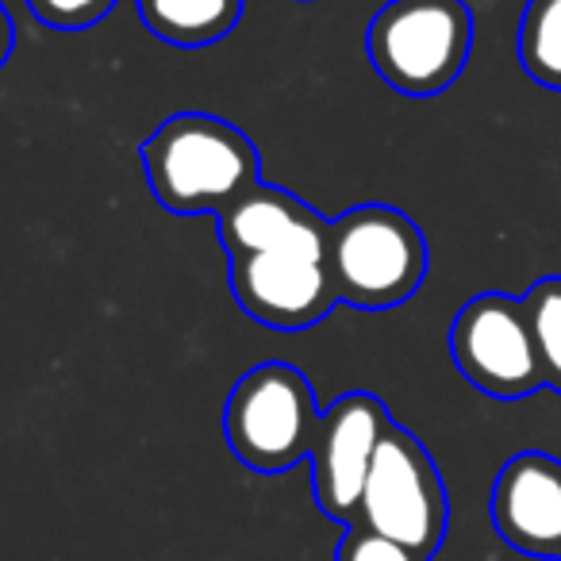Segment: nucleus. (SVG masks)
<instances>
[{
    "instance_id": "nucleus-1",
    "label": "nucleus",
    "mask_w": 561,
    "mask_h": 561,
    "mask_svg": "<svg viewBox=\"0 0 561 561\" xmlns=\"http://www.w3.org/2000/svg\"><path fill=\"white\" fill-rule=\"evenodd\" d=\"M142 173L173 216H219L257 185V150L227 119L181 112L142 142Z\"/></svg>"
},
{
    "instance_id": "nucleus-2",
    "label": "nucleus",
    "mask_w": 561,
    "mask_h": 561,
    "mask_svg": "<svg viewBox=\"0 0 561 561\" xmlns=\"http://www.w3.org/2000/svg\"><path fill=\"white\" fill-rule=\"evenodd\" d=\"M328 270L335 297L362 312H385L412 297L427 277L423 231L389 204H358L331 219Z\"/></svg>"
},
{
    "instance_id": "nucleus-3",
    "label": "nucleus",
    "mask_w": 561,
    "mask_h": 561,
    "mask_svg": "<svg viewBox=\"0 0 561 561\" xmlns=\"http://www.w3.org/2000/svg\"><path fill=\"white\" fill-rule=\"evenodd\" d=\"M320 415L312 381L300 369L262 362L227 397V446L254 473H285L312 454Z\"/></svg>"
},
{
    "instance_id": "nucleus-4",
    "label": "nucleus",
    "mask_w": 561,
    "mask_h": 561,
    "mask_svg": "<svg viewBox=\"0 0 561 561\" xmlns=\"http://www.w3.org/2000/svg\"><path fill=\"white\" fill-rule=\"evenodd\" d=\"M473 47L466 0H389L369 24L374 70L404 96H435L458 81Z\"/></svg>"
},
{
    "instance_id": "nucleus-5",
    "label": "nucleus",
    "mask_w": 561,
    "mask_h": 561,
    "mask_svg": "<svg viewBox=\"0 0 561 561\" xmlns=\"http://www.w3.org/2000/svg\"><path fill=\"white\" fill-rule=\"evenodd\" d=\"M446 523L450 504L435 458L412 431L389 423L362 489L358 527L392 538L431 561L446 538Z\"/></svg>"
},
{
    "instance_id": "nucleus-6",
    "label": "nucleus",
    "mask_w": 561,
    "mask_h": 561,
    "mask_svg": "<svg viewBox=\"0 0 561 561\" xmlns=\"http://www.w3.org/2000/svg\"><path fill=\"white\" fill-rule=\"evenodd\" d=\"M450 354L461 377L496 400H523L546 385L523 300L504 293H481L461 308L450 328Z\"/></svg>"
},
{
    "instance_id": "nucleus-7",
    "label": "nucleus",
    "mask_w": 561,
    "mask_h": 561,
    "mask_svg": "<svg viewBox=\"0 0 561 561\" xmlns=\"http://www.w3.org/2000/svg\"><path fill=\"white\" fill-rule=\"evenodd\" d=\"M231 293L250 320L280 331L312 328L339 305L328 250L305 247L231 257Z\"/></svg>"
},
{
    "instance_id": "nucleus-8",
    "label": "nucleus",
    "mask_w": 561,
    "mask_h": 561,
    "mask_svg": "<svg viewBox=\"0 0 561 561\" xmlns=\"http://www.w3.org/2000/svg\"><path fill=\"white\" fill-rule=\"evenodd\" d=\"M389 412L374 392H346L320 415L312 443V484L323 515L354 527L358 523L362 489L381 435L389 431Z\"/></svg>"
},
{
    "instance_id": "nucleus-9",
    "label": "nucleus",
    "mask_w": 561,
    "mask_h": 561,
    "mask_svg": "<svg viewBox=\"0 0 561 561\" xmlns=\"http://www.w3.org/2000/svg\"><path fill=\"white\" fill-rule=\"evenodd\" d=\"M492 527L527 558L561 561V461L523 450L492 484Z\"/></svg>"
},
{
    "instance_id": "nucleus-10",
    "label": "nucleus",
    "mask_w": 561,
    "mask_h": 561,
    "mask_svg": "<svg viewBox=\"0 0 561 561\" xmlns=\"http://www.w3.org/2000/svg\"><path fill=\"white\" fill-rule=\"evenodd\" d=\"M219 239H224L227 254L247 257V254H265V250H328V231L331 219H323L312 204H305L300 196L285 193L257 181L254 188L231 201L219 211Z\"/></svg>"
},
{
    "instance_id": "nucleus-11",
    "label": "nucleus",
    "mask_w": 561,
    "mask_h": 561,
    "mask_svg": "<svg viewBox=\"0 0 561 561\" xmlns=\"http://www.w3.org/2000/svg\"><path fill=\"white\" fill-rule=\"evenodd\" d=\"M139 16L150 35L173 47H204L239 24L242 0H139Z\"/></svg>"
},
{
    "instance_id": "nucleus-12",
    "label": "nucleus",
    "mask_w": 561,
    "mask_h": 561,
    "mask_svg": "<svg viewBox=\"0 0 561 561\" xmlns=\"http://www.w3.org/2000/svg\"><path fill=\"white\" fill-rule=\"evenodd\" d=\"M519 62L538 85L561 93V0H527L519 20Z\"/></svg>"
},
{
    "instance_id": "nucleus-13",
    "label": "nucleus",
    "mask_w": 561,
    "mask_h": 561,
    "mask_svg": "<svg viewBox=\"0 0 561 561\" xmlns=\"http://www.w3.org/2000/svg\"><path fill=\"white\" fill-rule=\"evenodd\" d=\"M523 312H527L546 389L561 392V277L535 280L523 297Z\"/></svg>"
},
{
    "instance_id": "nucleus-14",
    "label": "nucleus",
    "mask_w": 561,
    "mask_h": 561,
    "mask_svg": "<svg viewBox=\"0 0 561 561\" xmlns=\"http://www.w3.org/2000/svg\"><path fill=\"white\" fill-rule=\"evenodd\" d=\"M116 0H27V9L35 12V20L58 32H85V27L101 24L112 12Z\"/></svg>"
},
{
    "instance_id": "nucleus-15",
    "label": "nucleus",
    "mask_w": 561,
    "mask_h": 561,
    "mask_svg": "<svg viewBox=\"0 0 561 561\" xmlns=\"http://www.w3.org/2000/svg\"><path fill=\"white\" fill-rule=\"evenodd\" d=\"M335 561H427V558H420V553L408 550V546L392 542V538H385V535H374V530L354 523V527H346L343 542H339Z\"/></svg>"
},
{
    "instance_id": "nucleus-16",
    "label": "nucleus",
    "mask_w": 561,
    "mask_h": 561,
    "mask_svg": "<svg viewBox=\"0 0 561 561\" xmlns=\"http://www.w3.org/2000/svg\"><path fill=\"white\" fill-rule=\"evenodd\" d=\"M12 43H16V32H12L9 12H4V4H0V70H4V62H9Z\"/></svg>"
}]
</instances>
